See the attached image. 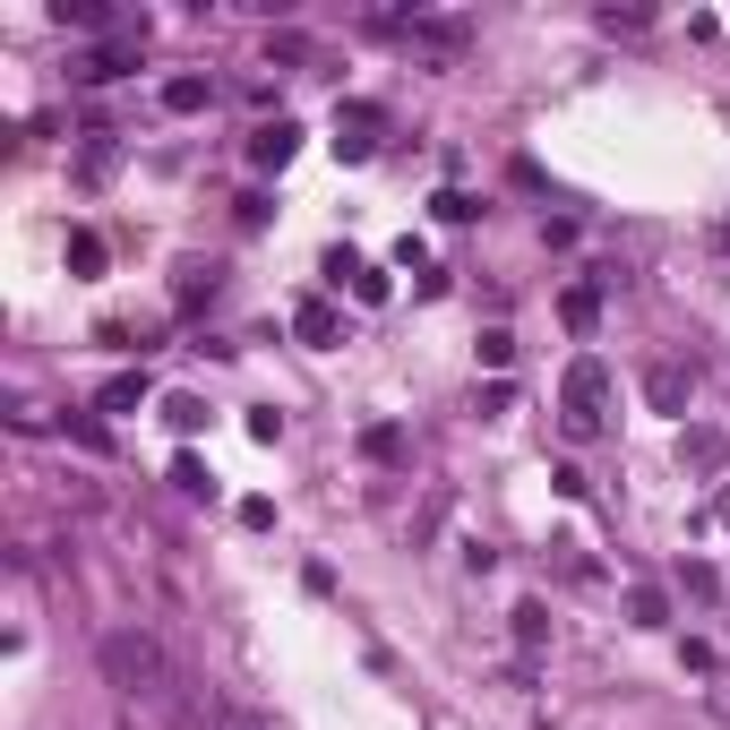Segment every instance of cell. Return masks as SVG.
Here are the masks:
<instances>
[{
	"label": "cell",
	"mask_w": 730,
	"mask_h": 730,
	"mask_svg": "<svg viewBox=\"0 0 730 730\" xmlns=\"http://www.w3.org/2000/svg\"><path fill=\"white\" fill-rule=\"evenodd\" d=\"M362 456H369V465H404V430H396V421H369V430H362Z\"/></svg>",
	"instance_id": "cell-8"
},
{
	"label": "cell",
	"mask_w": 730,
	"mask_h": 730,
	"mask_svg": "<svg viewBox=\"0 0 730 730\" xmlns=\"http://www.w3.org/2000/svg\"><path fill=\"white\" fill-rule=\"evenodd\" d=\"M627 611H636V627H671V602H662L653 584H636V593H627Z\"/></svg>",
	"instance_id": "cell-12"
},
{
	"label": "cell",
	"mask_w": 730,
	"mask_h": 730,
	"mask_svg": "<svg viewBox=\"0 0 730 730\" xmlns=\"http://www.w3.org/2000/svg\"><path fill=\"white\" fill-rule=\"evenodd\" d=\"M293 147H301V129H293V121H266L259 138H250V163H259V172H284Z\"/></svg>",
	"instance_id": "cell-5"
},
{
	"label": "cell",
	"mask_w": 730,
	"mask_h": 730,
	"mask_svg": "<svg viewBox=\"0 0 730 730\" xmlns=\"http://www.w3.org/2000/svg\"><path fill=\"white\" fill-rule=\"evenodd\" d=\"M541 636H550V619H541V602H524V611H516V645H524V653H541Z\"/></svg>",
	"instance_id": "cell-14"
},
{
	"label": "cell",
	"mask_w": 730,
	"mask_h": 730,
	"mask_svg": "<svg viewBox=\"0 0 730 730\" xmlns=\"http://www.w3.org/2000/svg\"><path fill=\"white\" fill-rule=\"evenodd\" d=\"M369 147H378V104H344L335 112V156L369 163Z\"/></svg>",
	"instance_id": "cell-3"
},
{
	"label": "cell",
	"mask_w": 730,
	"mask_h": 730,
	"mask_svg": "<svg viewBox=\"0 0 730 730\" xmlns=\"http://www.w3.org/2000/svg\"><path fill=\"white\" fill-rule=\"evenodd\" d=\"M430 207L447 215V224H472V215H481V207H472V198H465V190H438V198H430Z\"/></svg>",
	"instance_id": "cell-17"
},
{
	"label": "cell",
	"mask_w": 730,
	"mask_h": 730,
	"mask_svg": "<svg viewBox=\"0 0 730 730\" xmlns=\"http://www.w3.org/2000/svg\"><path fill=\"white\" fill-rule=\"evenodd\" d=\"M559 413H568L575 438H593V430L611 421V362H593V353H584V362L568 369V387H559Z\"/></svg>",
	"instance_id": "cell-1"
},
{
	"label": "cell",
	"mask_w": 730,
	"mask_h": 730,
	"mask_svg": "<svg viewBox=\"0 0 730 730\" xmlns=\"http://www.w3.org/2000/svg\"><path fill=\"white\" fill-rule=\"evenodd\" d=\"M559 318H568L575 335H593V327H602V293H593V284H568V301H559Z\"/></svg>",
	"instance_id": "cell-7"
},
{
	"label": "cell",
	"mask_w": 730,
	"mask_h": 730,
	"mask_svg": "<svg viewBox=\"0 0 730 730\" xmlns=\"http://www.w3.org/2000/svg\"><path fill=\"white\" fill-rule=\"evenodd\" d=\"M104 671L121 678V687H156V678H163V653L147 645V636H104Z\"/></svg>",
	"instance_id": "cell-2"
},
{
	"label": "cell",
	"mask_w": 730,
	"mask_h": 730,
	"mask_svg": "<svg viewBox=\"0 0 730 730\" xmlns=\"http://www.w3.org/2000/svg\"><path fill=\"white\" fill-rule=\"evenodd\" d=\"M163 413H172V430H198V421H207V404H198V396H172Z\"/></svg>",
	"instance_id": "cell-19"
},
{
	"label": "cell",
	"mask_w": 730,
	"mask_h": 730,
	"mask_svg": "<svg viewBox=\"0 0 730 730\" xmlns=\"http://www.w3.org/2000/svg\"><path fill=\"white\" fill-rule=\"evenodd\" d=\"M687 456H696V465L714 472V465H722V438H714V430H687Z\"/></svg>",
	"instance_id": "cell-18"
},
{
	"label": "cell",
	"mask_w": 730,
	"mask_h": 730,
	"mask_svg": "<svg viewBox=\"0 0 730 730\" xmlns=\"http://www.w3.org/2000/svg\"><path fill=\"white\" fill-rule=\"evenodd\" d=\"M481 362L507 369V362H516V335H507V327H490V335H481Z\"/></svg>",
	"instance_id": "cell-16"
},
{
	"label": "cell",
	"mask_w": 730,
	"mask_h": 730,
	"mask_svg": "<svg viewBox=\"0 0 730 730\" xmlns=\"http://www.w3.org/2000/svg\"><path fill=\"white\" fill-rule=\"evenodd\" d=\"M645 396H653V413H687V396H696V369L653 362V369H645Z\"/></svg>",
	"instance_id": "cell-4"
},
{
	"label": "cell",
	"mask_w": 730,
	"mask_h": 730,
	"mask_svg": "<svg viewBox=\"0 0 730 730\" xmlns=\"http://www.w3.org/2000/svg\"><path fill=\"white\" fill-rule=\"evenodd\" d=\"M129 53H138V44H112V53H87V60H78V78H87V87H104V78H121V69H129Z\"/></svg>",
	"instance_id": "cell-11"
},
{
	"label": "cell",
	"mask_w": 730,
	"mask_h": 730,
	"mask_svg": "<svg viewBox=\"0 0 730 730\" xmlns=\"http://www.w3.org/2000/svg\"><path fill=\"white\" fill-rule=\"evenodd\" d=\"M172 481H181V490H190V499H207V490H215V472L198 465V456H181V465H172Z\"/></svg>",
	"instance_id": "cell-15"
},
{
	"label": "cell",
	"mask_w": 730,
	"mask_h": 730,
	"mask_svg": "<svg viewBox=\"0 0 730 730\" xmlns=\"http://www.w3.org/2000/svg\"><path fill=\"white\" fill-rule=\"evenodd\" d=\"M714 516H722V524H730V490H722V499H714Z\"/></svg>",
	"instance_id": "cell-20"
},
{
	"label": "cell",
	"mask_w": 730,
	"mask_h": 730,
	"mask_svg": "<svg viewBox=\"0 0 730 730\" xmlns=\"http://www.w3.org/2000/svg\"><path fill=\"white\" fill-rule=\"evenodd\" d=\"M69 266H78V275H104V241H95V232H69Z\"/></svg>",
	"instance_id": "cell-13"
},
{
	"label": "cell",
	"mask_w": 730,
	"mask_h": 730,
	"mask_svg": "<svg viewBox=\"0 0 730 730\" xmlns=\"http://www.w3.org/2000/svg\"><path fill=\"white\" fill-rule=\"evenodd\" d=\"M104 413H129V404H147V369H121V378H104V396H95Z\"/></svg>",
	"instance_id": "cell-9"
},
{
	"label": "cell",
	"mask_w": 730,
	"mask_h": 730,
	"mask_svg": "<svg viewBox=\"0 0 730 730\" xmlns=\"http://www.w3.org/2000/svg\"><path fill=\"white\" fill-rule=\"evenodd\" d=\"M293 335H301V344H318V353H327V344H335V335H344V318H335V301H301V310H293Z\"/></svg>",
	"instance_id": "cell-6"
},
{
	"label": "cell",
	"mask_w": 730,
	"mask_h": 730,
	"mask_svg": "<svg viewBox=\"0 0 730 730\" xmlns=\"http://www.w3.org/2000/svg\"><path fill=\"white\" fill-rule=\"evenodd\" d=\"M207 104H215L207 78H163V112H207Z\"/></svg>",
	"instance_id": "cell-10"
}]
</instances>
